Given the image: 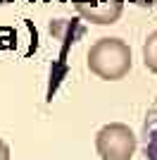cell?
<instances>
[{
  "mask_svg": "<svg viewBox=\"0 0 157 160\" xmlns=\"http://www.w3.org/2000/svg\"><path fill=\"white\" fill-rule=\"evenodd\" d=\"M131 65V48L121 38H98L88 50V69L105 81L124 79Z\"/></svg>",
  "mask_w": 157,
  "mask_h": 160,
  "instance_id": "6da1fadb",
  "label": "cell"
},
{
  "mask_svg": "<svg viewBox=\"0 0 157 160\" xmlns=\"http://www.w3.org/2000/svg\"><path fill=\"white\" fill-rule=\"evenodd\" d=\"M133 5L145 7V10H157V0H131Z\"/></svg>",
  "mask_w": 157,
  "mask_h": 160,
  "instance_id": "8992f818",
  "label": "cell"
},
{
  "mask_svg": "<svg viewBox=\"0 0 157 160\" xmlns=\"http://www.w3.org/2000/svg\"><path fill=\"white\" fill-rule=\"evenodd\" d=\"M143 62L152 74H157V31H152L143 43Z\"/></svg>",
  "mask_w": 157,
  "mask_h": 160,
  "instance_id": "5b68a950",
  "label": "cell"
},
{
  "mask_svg": "<svg viewBox=\"0 0 157 160\" xmlns=\"http://www.w3.org/2000/svg\"><path fill=\"white\" fill-rule=\"evenodd\" d=\"M76 12L91 24H114L124 12V0H72Z\"/></svg>",
  "mask_w": 157,
  "mask_h": 160,
  "instance_id": "3957f363",
  "label": "cell"
},
{
  "mask_svg": "<svg viewBox=\"0 0 157 160\" xmlns=\"http://www.w3.org/2000/svg\"><path fill=\"white\" fill-rule=\"evenodd\" d=\"M7 2H14V0H0V5H7Z\"/></svg>",
  "mask_w": 157,
  "mask_h": 160,
  "instance_id": "ba28073f",
  "label": "cell"
},
{
  "mask_svg": "<svg viewBox=\"0 0 157 160\" xmlns=\"http://www.w3.org/2000/svg\"><path fill=\"white\" fill-rule=\"evenodd\" d=\"M136 146V134L121 122L105 124L95 136V148L102 160H131Z\"/></svg>",
  "mask_w": 157,
  "mask_h": 160,
  "instance_id": "7a4b0ae2",
  "label": "cell"
},
{
  "mask_svg": "<svg viewBox=\"0 0 157 160\" xmlns=\"http://www.w3.org/2000/svg\"><path fill=\"white\" fill-rule=\"evenodd\" d=\"M0 160H10V148L2 139H0Z\"/></svg>",
  "mask_w": 157,
  "mask_h": 160,
  "instance_id": "52a82bcc",
  "label": "cell"
},
{
  "mask_svg": "<svg viewBox=\"0 0 157 160\" xmlns=\"http://www.w3.org/2000/svg\"><path fill=\"white\" fill-rule=\"evenodd\" d=\"M143 141H145V158L157 160V100L150 105L143 122Z\"/></svg>",
  "mask_w": 157,
  "mask_h": 160,
  "instance_id": "277c9868",
  "label": "cell"
}]
</instances>
